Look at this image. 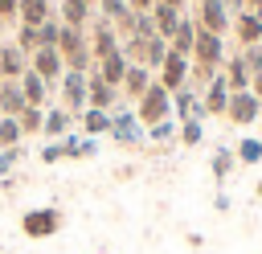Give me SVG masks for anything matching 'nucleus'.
Segmentation results:
<instances>
[{"mask_svg": "<svg viewBox=\"0 0 262 254\" xmlns=\"http://www.w3.org/2000/svg\"><path fill=\"white\" fill-rule=\"evenodd\" d=\"M250 94H258V98H262V70H258V74H250Z\"/></svg>", "mask_w": 262, "mask_h": 254, "instance_id": "58836bf2", "label": "nucleus"}, {"mask_svg": "<svg viewBox=\"0 0 262 254\" xmlns=\"http://www.w3.org/2000/svg\"><path fill=\"white\" fill-rule=\"evenodd\" d=\"M135 119L143 123V131H147L151 123H160V119H172V94H168L160 82H151V86L143 90V98L135 102Z\"/></svg>", "mask_w": 262, "mask_h": 254, "instance_id": "f257e3e1", "label": "nucleus"}, {"mask_svg": "<svg viewBox=\"0 0 262 254\" xmlns=\"http://www.w3.org/2000/svg\"><path fill=\"white\" fill-rule=\"evenodd\" d=\"M164 57H168V41H164V37H147V45H143V66H147V70H160Z\"/></svg>", "mask_w": 262, "mask_h": 254, "instance_id": "b1692460", "label": "nucleus"}, {"mask_svg": "<svg viewBox=\"0 0 262 254\" xmlns=\"http://www.w3.org/2000/svg\"><path fill=\"white\" fill-rule=\"evenodd\" d=\"M86 4H98V0H86Z\"/></svg>", "mask_w": 262, "mask_h": 254, "instance_id": "a19ab883", "label": "nucleus"}, {"mask_svg": "<svg viewBox=\"0 0 262 254\" xmlns=\"http://www.w3.org/2000/svg\"><path fill=\"white\" fill-rule=\"evenodd\" d=\"M127 8H131V12H151L156 0H127Z\"/></svg>", "mask_w": 262, "mask_h": 254, "instance_id": "e433bc0d", "label": "nucleus"}, {"mask_svg": "<svg viewBox=\"0 0 262 254\" xmlns=\"http://www.w3.org/2000/svg\"><path fill=\"white\" fill-rule=\"evenodd\" d=\"M61 147H66V156L82 160V156H94V147H98V143H94V139H66Z\"/></svg>", "mask_w": 262, "mask_h": 254, "instance_id": "2f4dec72", "label": "nucleus"}, {"mask_svg": "<svg viewBox=\"0 0 262 254\" xmlns=\"http://www.w3.org/2000/svg\"><path fill=\"white\" fill-rule=\"evenodd\" d=\"M29 70H33V74H41L45 82H57V78L66 74V61H61V53H57V49H45V45H41V49H33V53H29Z\"/></svg>", "mask_w": 262, "mask_h": 254, "instance_id": "0eeeda50", "label": "nucleus"}, {"mask_svg": "<svg viewBox=\"0 0 262 254\" xmlns=\"http://www.w3.org/2000/svg\"><path fill=\"white\" fill-rule=\"evenodd\" d=\"M61 221H66V217H61V209H53V205H41V209H29V213L20 217V234L41 242V238H53V234L61 229Z\"/></svg>", "mask_w": 262, "mask_h": 254, "instance_id": "f03ea898", "label": "nucleus"}, {"mask_svg": "<svg viewBox=\"0 0 262 254\" xmlns=\"http://www.w3.org/2000/svg\"><path fill=\"white\" fill-rule=\"evenodd\" d=\"M66 127H70V111L66 107H53V111H45V135H66Z\"/></svg>", "mask_w": 262, "mask_h": 254, "instance_id": "a878e982", "label": "nucleus"}, {"mask_svg": "<svg viewBox=\"0 0 262 254\" xmlns=\"http://www.w3.org/2000/svg\"><path fill=\"white\" fill-rule=\"evenodd\" d=\"M192 45H196V20H192V16H180V25H176L168 49L180 53V57H192Z\"/></svg>", "mask_w": 262, "mask_h": 254, "instance_id": "2eb2a0df", "label": "nucleus"}, {"mask_svg": "<svg viewBox=\"0 0 262 254\" xmlns=\"http://www.w3.org/2000/svg\"><path fill=\"white\" fill-rule=\"evenodd\" d=\"M233 160H237V156H233L229 147H217V152H213V176H217V180H225V176L233 172Z\"/></svg>", "mask_w": 262, "mask_h": 254, "instance_id": "c85d7f7f", "label": "nucleus"}, {"mask_svg": "<svg viewBox=\"0 0 262 254\" xmlns=\"http://www.w3.org/2000/svg\"><path fill=\"white\" fill-rule=\"evenodd\" d=\"M61 102H66V111L86 107V74H74V70L61 74Z\"/></svg>", "mask_w": 262, "mask_h": 254, "instance_id": "9d476101", "label": "nucleus"}, {"mask_svg": "<svg viewBox=\"0 0 262 254\" xmlns=\"http://www.w3.org/2000/svg\"><path fill=\"white\" fill-rule=\"evenodd\" d=\"M61 156H66V147H61V143H49V147L41 152V160H45V164H57Z\"/></svg>", "mask_w": 262, "mask_h": 254, "instance_id": "c9c22d12", "label": "nucleus"}, {"mask_svg": "<svg viewBox=\"0 0 262 254\" xmlns=\"http://www.w3.org/2000/svg\"><path fill=\"white\" fill-rule=\"evenodd\" d=\"M192 20H196V29H205V33H217V37H225V33H229V25H233V16H229L225 0H201Z\"/></svg>", "mask_w": 262, "mask_h": 254, "instance_id": "7ed1b4c3", "label": "nucleus"}, {"mask_svg": "<svg viewBox=\"0 0 262 254\" xmlns=\"http://www.w3.org/2000/svg\"><path fill=\"white\" fill-rule=\"evenodd\" d=\"M188 61L221 70V61H225V41H221L217 33H205V29H196V45H192V57H188Z\"/></svg>", "mask_w": 262, "mask_h": 254, "instance_id": "423d86ee", "label": "nucleus"}, {"mask_svg": "<svg viewBox=\"0 0 262 254\" xmlns=\"http://www.w3.org/2000/svg\"><path fill=\"white\" fill-rule=\"evenodd\" d=\"M156 4H168V8H180V12H184V4H188V0H156Z\"/></svg>", "mask_w": 262, "mask_h": 254, "instance_id": "ea45409f", "label": "nucleus"}, {"mask_svg": "<svg viewBox=\"0 0 262 254\" xmlns=\"http://www.w3.org/2000/svg\"><path fill=\"white\" fill-rule=\"evenodd\" d=\"M16 156H20V147H4V152H0V176H4V172L16 164Z\"/></svg>", "mask_w": 262, "mask_h": 254, "instance_id": "f704fd0d", "label": "nucleus"}, {"mask_svg": "<svg viewBox=\"0 0 262 254\" xmlns=\"http://www.w3.org/2000/svg\"><path fill=\"white\" fill-rule=\"evenodd\" d=\"M94 66H98V78H102L106 86H115V90H119V86H123V78H127V66H131V61H127V57H123V49H119V53H111V57L94 61Z\"/></svg>", "mask_w": 262, "mask_h": 254, "instance_id": "dca6fc26", "label": "nucleus"}, {"mask_svg": "<svg viewBox=\"0 0 262 254\" xmlns=\"http://www.w3.org/2000/svg\"><path fill=\"white\" fill-rule=\"evenodd\" d=\"M188 70H192V61L168 49V57H164V66L156 70V74H160L156 82H160V86H164L168 94H176V90H184V86H188Z\"/></svg>", "mask_w": 262, "mask_h": 254, "instance_id": "39448f33", "label": "nucleus"}, {"mask_svg": "<svg viewBox=\"0 0 262 254\" xmlns=\"http://www.w3.org/2000/svg\"><path fill=\"white\" fill-rule=\"evenodd\" d=\"M82 131H86V135H102V131H111V111H94V107H86V111H82Z\"/></svg>", "mask_w": 262, "mask_h": 254, "instance_id": "5701e85b", "label": "nucleus"}, {"mask_svg": "<svg viewBox=\"0 0 262 254\" xmlns=\"http://www.w3.org/2000/svg\"><path fill=\"white\" fill-rule=\"evenodd\" d=\"M151 82H156V78H151V70H147V66H127V78H123V86H119V90H123L127 98H135V102H139V98H143V90H147Z\"/></svg>", "mask_w": 262, "mask_h": 254, "instance_id": "f3484780", "label": "nucleus"}, {"mask_svg": "<svg viewBox=\"0 0 262 254\" xmlns=\"http://www.w3.org/2000/svg\"><path fill=\"white\" fill-rule=\"evenodd\" d=\"M16 16H20L25 25L41 29V25L49 20V0H20V4H16Z\"/></svg>", "mask_w": 262, "mask_h": 254, "instance_id": "412c9836", "label": "nucleus"}, {"mask_svg": "<svg viewBox=\"0 0 262 254\" xmlns=\"http://www.w3.org/2000/svg\"><path fill=\"white\" fill-rule=\"evenodd\" d=\"M176 135H180V143H188V147H192V143H201V139H205V127H201V119H184V123L176 127Z\"/></svg>", "mask_w": 262, "mask_h": 254, "instance_id": "cd10ccee", "label": "nucleus"}, {"mask_svg": "<svg viewBox=\"0 0 262 254\" xmlns=\"http://www.w3.org/2000/svg\"><path fill=\"white\" fill-rule=\"evenodd\" d=\"M29 70V53L16 45H0V78L4 82H20V74Z\"/></svg>", "mask_w": 262, "mask_h": 254, "instance_id": "9b49d317", "label": "nucleus"}, {"mask_svg": "<svg viewBox=\"0 0 262 254\" xmlns=\"http://www.w3.org/2000/svg\"><path fill=\"white\" fill-rule=\"evenodd\" d=\"M16 4H20V0H0V20H8V16H16Z\"/></svg>", "mask_w": 262, "mask_h": 254, "instance_id": "4c0bfd02", "label": "nucleus"}, {"mask_svg": "<svg viewBox=\"0 0 262 254\" xmlns=\"http://www.w3.org/2000/svg\"><path fill=\"white\" fill-rule=\"evenodd\" d=\"M86 16H90V4H86V0H61V25L82 29Z\"/></svg>", "mask_w": 262, "mask_h": 254, "instance_id": "4be33fe9", "label": "nucleus"}, {"mask_svg": "<svg viewBox=\"0 0 262 254\" xmlns=\"http://www.w3.org/2000/svg\"><path fill=\"white\" fill-rule=\"evenodd\" d=\"M233 156H237L242 164H258V160H262V139H250V135H246V139L237 143V152H233Z\"/></svg>", "mask_w": 262, "mask_h": 254, "instance_id": "c756f323", "label": "nucleus"}, {"mask_svg": "<svg viewBox=\"0 0 262 254\" xmlns=\"http://www.w3.org/2000/svg\"><path fill=\"white\" fill-rule=\"evenodd\" d=\"M111 53H119V33H115L111 20H98V29H94V37H90V57L102 61V57H111Z\"/></svg>", "mask_w": 262, "mask_h": 254, "instance_id": "1a4fd4ad", "label": "nucleus"}, {"mask_svg": "<svg viewBox=\"0 0 262 254\" xmlns=\"http://www.w3.org/2000/svg\"><path fill=\"white\" fill-rule=\"evenodd\" d=\"M233 33H237L242 49L246 45H262V16L258 12H237L233 16Z\"/></svg>", "mask_w": 262, "mask_h": 254, "instance_id": "4468645a", "label": "nucleus"}, {"mask_svg": "<svg viewBox=\"0 0 262 254\" xmlns=\"http://www.w3.org/2000/svg\"><path fill=\"white\" fill-rule=\"evenodd\" d=\"M111 135H115L119 143H139L147 131H143V123L135 119V111H115V115H111Z\"/></svg>", "mask_w": 262, "mask_h": 254, "instance_id": "6e6552de", "label": "nucleus"}, {"mask_svg": "<svg viewBox=\"0 0 262 254\" xmlns=\"http://www.w3.org/2000/svg\"><path fill=\"white\" fill-rule=\"evenodd\" d=\"M16 123H20V135H33V131L45 127V111H41V107H25V111L16 115Z\"/></svg>", "mask_w": 262, "mask_h": 254, "instance_id": "393cba45", "label": "nucleus"}, {"mask_svg": "<svg viewBox=\"0 0 262 254\" xmlns=\"http://www.w3.org/2000/svg\"><path fill=\"white\" fill-rule=\"evenodd\" d=\"M242 61H246L250 74H258V70H262V45H246V49H242Z\"/></svg>", "mask_w": 262, "mask_h": 254, "instance_id": "72a5a7b5", "label": "nucleus"}, {"mask_svg": "<svg viewBox=\"0 0 262 254\" xmlns=\"http://www.w3.org/2000/svg\"><path fill=\"white\" fill-rule=\"evenodd\" d=\"M20 143V123L12 115H0V152L4 147H16Z\"/></svg>", "mask_w": 262, "mask_h": 254, "instance_id": "bb28decb", "label": "nucleus"}, {"mask_svg": "<svg viewBox=\"0 0 262 254\" xmlns=\"http://www.w3.org/2000/svg\"><path fill=\"white\" fill-rule=\"evenodd\" d=\"M115 98H119V90H115V86H106L98 74H90V78H86V107H94V111H111V107H115Z\"/></svg>", "mask_w": 262, "mask_h": 254, "instance_id": "f8f14e48", "label": "nucleus"}, {"mask_svg": "<svg viewBox=\"0 0 262 254\" xmlns=\"http://www.w3.org/2000/svg\"><path fill=\"white\" fill-rule=\"evenodd\" d=\"M225 119L237 123V127H250L254 119H262V98L250 94V90H233L229 94V107H225Z\"/></svg>", "mask_w": 262, "mask_h": 254, "instance_id": "20e7f679", "label": "nucleus"}, {"mask_svg": "<svg viewBox=\"0 0 262 254\" xmlns=\"http://www.w3.org/2000/svg\"><path fill=\"white\" fill-rule=\"evenodd\" d=\"M98 8H102V20H111V25H115L123 12H131V8H127V0H98Z\"/></svg>", "mask_w": 262, "mask_h": 254, "instance_id": "473e14b6", "label": "nucleus"}, {"mask_svg": "<svg viewBox=\"0 0 262 254\" xmlns=\"http://www.w3.org/2000/svg\"><path fill=\"white\" fill-rule=\"evenodd\" d=\"M229 82L217 74L209 86H205V98H201V107H205V115H225V107H229Z\"/></svg>", "mask_w": 262, "mask_h": 254, "instance_id": "ddd939ff", "label": "nucleus"}, {"mask_svg": "<svg viewBox=\"0 0 262 254\" xmlns=\"http://www.w3.org/2000/svg\"><path fill=\"white\" fill-rule=\"evenodd\" d=\"M20 90H25V102H29V107H45V102H49V98H45V94H49V82H45L41 74H33V70L20 74Z\"/></svg>", "mask_w": 262, "mask_h": 254, "instance_id": "6ab92c4d", "label": "nucleus"}, {"mask_svg": "<svg viewBox=\"0 0 262 254\" xmlns=\"http://www.w3.org/2000/svg\"><path fill=\"white\" fill-rule=\"evenodd\" d=\"M221 78L229 82V90H250V70L242 61V53H233V57L221 61Z\"/></svg>", "mask_w": 262, "mask_h": 254, "instance_id": "a211bd4d", "label": "nucleus"}, {"mask_svg": "<svg viewBox=\"0 0 262 254\" xmlns=\"http://www.w3.org/2000/svg\"><path fill=\"white\" fill-rule=\"evenodd\" d=\"M196 4H201V0H196Z\"/></svg>", "mask_w": 262, "mask_h": 254, "instance_id": "79ce46f5", "label": "nucleus"}, {"mask_svg": "<svg viewBox=\"0 0 262 254\" xmlns=\"http://www.w3.org/2000/svg\"><path fill=\"white\" fill-rule=\"evenodd\" d=\"M151 25H156V37H164V41H172V33H176V25H180V8H168V4H156V8H151Z\"/></svg>", "mask_w": 262, "mask_h": 254, "instance_id": "aec40b11", "label": "nucleus"}, {"mask_svg": "<svg viewBox=\"0 0 262 254\" xmlns=\"http://www.w3.org/2000/svg\"><path fill=\"white\" fill-rule=\"evenodd\" d=\"M176 127H180V123H172V119H160V123H151V127H147V139L164 143V139H172V135H176Z\"/></svg>", "mask_w": 262, "mask_h": 254, "instance_id": "7c9ffc66", "label": "nucleus"}]
</instances>
